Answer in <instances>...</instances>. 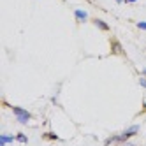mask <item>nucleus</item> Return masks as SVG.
<instances>
[{
	"label": "nucleus",
	"instance_id": "13",
	"mask_svg": "<svg viewBox=\"0 0 146 146\" xmlns=\"http://www.w3.org/2000/svg\"><path fill=\"white\" fill-rule=\"evenodd\" d=\"M0 146H5V144H0Z\"/></svg>",
	"mask_w": 146,
	"mask_h": 146
},
{
	"label": "nucleus",
	"instance_id": "6",
	"mask_svg": "<svg viewBox=\"0 0 146 146\" xmlns=\"http://www.w3.org/2000/svg\"><path fill=\"white\" fill-rule=\"evenodd\" d=\"M16 141H19V143H27V141H28V137H27L25 134H21V132H19V134L16 135Z\"/></svg>",
	"mask_w": 146,
	"mask_h": 146
},
{
	"label": "nucleus",
	"instance_id": "7",
	"mask_svg": "<svg viewBox=\"0 0 146 146\" xmlns=\"http://www.w3.org/2000/svg\"><path fill=\"white\" fill-rule=\"evenodd\" d=\"M44 137H46V139H51V141H56V139H58V135H56V134H53V132H48Z\"/></svg>",
	"mask_w": 146,
	"mask_h": 146
},
{
	"label": "nucleus",
	"instance_id": "10",
	"mask_svg": "<svg viewBox=\"0 0 146 146\" xmlns=\"http://www.w3.org/2000/svg\"><path fill=\"white\" fill-rule=\"evenodd\" d=\"M116 4H123V2H127V0H114Z\"/></svg>",
	"mask_w": 146,
	"mask_h": 146
},
{
	"label": "nucleus",
	"instance_id": "3",
	"mask_svg": "<svg viewBox=\"0 0 146 146\" xmlns=\"http://www.w3.org/2000/svg\"><path fill=\"white\" fill-rule=\"evenodd\" d=\"M92 23L95 25L99 30H104V32H108V30H109V25H108L106 21H104V19H99V18H95V19H92Z\"/></svg>",
	"mask_w": 146,
	"mask_h": 146
},
{
	"label": "nucleus",
	"instance_id": "11",
	"mask_svg": "<svg viewBox=\"0 0 146 146\" xmlns=\"http://www.w3.org/2000/svg\"><path fill=\"white\" fill-rule=\"evenodd\" d=\"M143 76H144V78H146V67H144V69H143Z\"/></svg>",
	"mask_w": 146,
	"mask_h": 146
},
{
	"label": "nucleus",
	"instance_id": "12",
	"mask_svg": "<svg viewBox=\"0 0 146 146\" xmlns=\"http://www.w3.org/2000/svg\"><path fill=\"white\" fill-rule=\"evenodd\" d=\"M127 2H130V4H132V2H137V0H127Z\"/></svg>",
	"mask_w": 146,
	"mask_h": 146
},
{
	"label": "nucleus",
	"instance_id": "8",
	"mask_svg": "<svg viewBox=\"0 0 146 146\" xmlns=\"http://www.w3.org/2000/svg\"><path fill=\"white\" fill-rule=\"evenodd\" d=\"M137 28L139 30H146V21H137Z\"/></svg>",
	"mask_w": 146,
	"mask_h": 146
},
{
	"label": "nucleus",
	"instance_id": "4",
	"mask_svg": "<svg viewBox=\"0 0 146 146\" xmlns=\"http://www.w3.org/2000/svg\"><path fill=\"white\" fill-rule=\"evenodd\" d=\"M74 18L78 21H86L88 19V13L83 11V9H74Z\"/></svg>",
	"mask_w": 146,
	"mask_h": 146
},
{
	"label": "nucleus",
	"instance_id": "5",
	"mask_svg": "<svg viewBox=\"0 0 146 146\" xmlns=\"http://www.w3.org/2000/svg\"><path fill=\"white\" fill-rule=\"evenodd\" d=\"M16 137H13L11 134H2L0 135V144H5V143H13Z\"/></svg>",
	"mask_w": 146,
	"mask_h": 146
},
{
	"label": "nucleus",
	"instance_id": "2",
	"mask_svg": "<svg viewBox=\"0 0 146 146\" xmlns=\"http://www.w3.org/2000/svg\"><path fill=\"white\" fill-rule=\"evenodd\" d=\"M111 51H113L114 55H123V48H121V44L118 42L116 39L111 40Z\"/></svg>",
	"mask_w": 146,
	"mask_h": 146
},
{
	"label": "nucleus",
	"instance_id": "1",
	"mask_svg": "<svg viewBox=\"0 0 146 146\" xmlns=\"http://www.w3.org/2000/svg\"><path fill=\"white\" fill-rule=\"evenodd\" d=\"M13 113H14L18 123H21V125H27L30 120H32V114H30L27 109H23V108H13Z\"/></svg>",
	"mask_w": 146,
	"mask_h": 146
},
{
	"label": "nucleus",
	"instance_id": "9",
	"mask_svg": "<svg viewBox=\"0 0 146 146\" xmlns=\"http://www.w3.org/2000/svg\"><path fill=\"white\" fill-rule=\"evenodd\" d=\"M139 85H141L143 88H146V78H144V76H143V78L139 79Z\"/></svg>",
	"mask_w": 146,
	"mask_h": 146
}]
</instances>
